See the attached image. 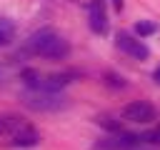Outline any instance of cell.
Instances as JSON below:
<instances>
[{
  "label": "cell",
  "instance_id": "obj_1",
  "mask_svg": "<svg viewBox=\"0 0 160 150\" xmlns=\"http://www.w3.org/2000/svg\"><path fill=\"white\" fill-rule=\"evenodd\" d=\"M28 48L35 52V55H42V58H50V60H62L68 58L70 52V45L62 35H58L55 30L45 28V30H38L30 35L28 40Z\"/></svg>",
  "mask_w": 160,
  "mask_h": 150
},
{
  "label": "cell",
  "instance_id": "obj_2",
  "mask_svg": "<svg viewBox=\"0 0 160 150\" xmlns=\"http://www.w3.org/2000/svg\"><path fill=\"white\" fill-rule=\"evenodd\" d=\"M20 100L25 108L38 110V112H52V110H60L68 105L65 95H60L58 90H45V88H30L20 95Z\"/></svg>",
  "mask_w": 160,
  "mask_h": 150
},
{
  "label": "cell",
  "instance_id": "obj_3",
  "mask_svg": "<svg viewBox=\"0 0 160 150\" xmlns=\"http://www.w3.org/2000/svg\"><path fill=\"white\" fill-rule=\"evenodd\" d=\"M115 45H118L125 55H130V58H135V60H145V58L150 55V50H148V45L142 42L140 35L135 38V35H130V32H118Z\"/></svg>",
  "mask_w": 160,
  "mask_h": 150
},
{
  "label": "cell",
  "instance_id": "obj_4",
  "mask_svg": "<svg viewBox=\"0 0 160 150\" xmlns=\"http://www.w3.org/2000/svg\"><path fill=\"white\" fill-rule=\"evenodd\" d=\"M120 118L130 120V122H150V120H155V108L145 100H132L120 110Z\"/></svg>",
  "mask_w": 160,
  "mask_h": 150
},
{
  "label": "cell",
  "instance_id": "obj_5",
  "mask_svg": "<svg viewBox=\"0 0 160 150\" xmlns=\"http://www.w3.org/2000/svg\"><path fill=\"white\" fill-rule=\"evenodd\" d=\"M88 22H90V30L102 35L108 32V15H105V5L102 0H92L90 8H88Z\"/></svg>",
  "mask_w": 160,
  "mask_h": 150
},
{
  "label": "cell",
  "instance_id": "obj_6",
  "mask_svg": "<svg viewBox=\"0 0 160 150\" xmlns=\"http://www.w3.org/2000/svg\"><path fill=\"white\" fill-rule=\"evenodd\" d=\"M142 142H145V140H142V135L120 132V135H115V138L105 140L100 148H102V150H135V148H140Z\"/></svg>",
  "mask_w": 160,
  "mask_h": 150
},
{
  "label": "cell",
  "instance_id": "obj_7",
  "mask_svg": "<svg viewBox=\"0 0 160 150\" xmlns=\"http://www.w3.org/2000/svg\"><path fill=\"white\" fill-rule=\"evenodd\" d=\"M30 125L22 120V118H18V115H0V138H12V135H18V132H22V130H28Z\"/></svg>",
  "mask_w": 160,
  "mask_h": 150
},
{
  "label": "cell",
  "instance_id": "obj_8",
  "mask_svg": "<svg viewBox=\"0 0 160 150\" xmlns=\"http://www.w3.org/2000/svg\"><path fill=\"white\" fill-rule=\"evenodd\" d=\"M38 142H40V135L32 128H28V130H22V132H18V135H12L8 140L10 148H35Z\"/></svg>",
  "mask_w": 160,
  "mask_h": 150
},
{
  "label": "cell",
  "instance_id": "obj_9",
  "mask_svg": "<svg viewBox=\"0 0 160 150\" xmlns=\"http://www.w3.org/2000/svg\"><path fill=\"white\" fill-rule=\"evenodd\" d=\"M158 30V25L155 22H148V20H140L138 25H135V35H140V38H148V35H152Z\"/></svg>",
  "mask_w": 160,
  "mask_h": 150
},
{
  "label": "cell",
  "instance_id": "obj_10",
  "mask_svg": "<svg viewBox=\"0 0 160 150\" xmlns=\"http://www.w3.org/2000/svg\"><path fill=\"white\" fill-rule=\"evenodd\" d=\"M98 122L100 125H105L108 130H112V132H120V122H112L110 118H98Z\"/></svg>",
  "mask_w": 160,
  "mask_h": 150
},
{
  "label": "cell",
  "instance_id": "obj_11",
  "mask_svg": "<svg viewBox=\"0 0 160 150\" xmlns=\"http://www.w3.org/2000/svg\"><path fill=\"white\" fill-rule=\"evenodd\" d=\"M108 82H110V85H115V88H118V85H120V88L125 85V82H122V78H115V75H108Z\"/></svg>",
  "mask_w": 160,
  "mask_h": 150
},
{
  "label": "cell",
  "instance_id": "obj_12",
  "mask_svg": "<svg viewBox=\"0 0 160 150\" xmlns=\"http://www.w3.org/2000/svg\"><path fill=\"white\" fill-rule=\"evenodd\" d=\"M152 78H155V82H158V85H160V65H158V70H155V72H152Z\"/></svg>",
  "mask_w": 160,
  "mask_h": 150
},
{
  "label": "cell",
  "instance_id": "obj_13",
  "mask_svg": "<svg viewBox=\"0 0 160 150\" xmlns=\"http://www.w3.org/2000/svg\"><path fill=\"white\" fill-rule=\"evenodd\" d=\"M112 5H115V8L120 10V8H122V0H112Z\"/></svg>",
  "mask_w": 160,
  "mask_h": 150
}]
</instances>
